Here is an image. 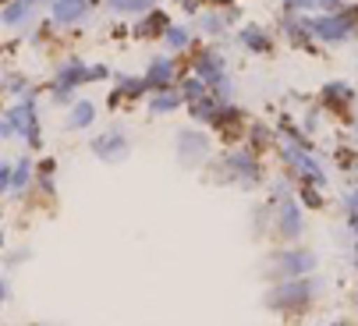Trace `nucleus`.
<instances>
[{
  "label": "nucleus",
  "mask_w": 358,
  "mask_h": 326,
  "mask_svg": "<svg viewBox=\"0 0 358 326\" xmlns=\"http://www.w3.org/2000/svg\"><path fill=\"white\" fill-rule=\"evenodd\" d=\"M309 295H313V284H287V288L277 291L270 302H273V305H301Z\"/></svg>",
  "instance_id": "4"
},
{
  "label": "nucleus",
  "mask_w": 358,
  "mask_h": 326,
  "mask_svg": "<svg viewBox=\"0 0 358 326\" xmlns=\"http://www.w3.org/2000/svg\"><path fill=\"white\" fill-rule=\"evenodd\" d=\"M277 266H280V274H287V277H301V274H309V269L316 266V259L309 252H284Z\"/></svg>",
  "instance_id": "1"
},
{
  "label": "nucleus",
  "mask_w": 358,
  "mask_h": 326,
  "mask_svg": "<svg viewBox=\"0 0 358 326\" xmlns=\"http://www.w3.org/2000/svg\"><path fill=\"white\" fill-rule=\"evenodd\" d=\"M284 216H287V220H284V231H287V234H291V231H298V209H291V206H287V213H284Z\"/></svg>",
  "instance_id": "16"
},
{
  "label": "nucleus",
  "mask_w": 358,
  "mask_h": 326,
  "mask_svg": "<svg viewBox=\"0 0 358 326\" xmlns=\"http://www.w3.org/2000/svg\"><path fill=\"white\" fill-rule=\"evenodd\" d=\"M241 43H245L248 50H266V46H270V39H266V32H263V29H255V25H248V29H241Z\"/></svg>",
  "instance_id": "7"
},
{
  "label": "nucleus",
  "mask_w": 358,
  "mask_h": 326,
  "mask_svg": "<svg viewBox=\"0 0 358 326\" xmlns=\"http://www.w3.org/2000/svg\"><path fill=\"white\" fill-rule=\"evenodd\" d=\"M344 96H351V89H348L344 82H330V85L323 89V99H344Z\"/></svg>",
  "instance_id": "13"
},
{
  "label": "nucleus",
  "mask_w": 358,
  "mask_h": 326,
  "mask_svg": "<svg viewBox=\"0 0 358 326\" xmlns=\"http://www.w3.org/2000/svg\"><path fill=\"white\" fill-rule=\"evenodd\" d=\"M178 106V96H157L152 99V111H174Z\"/></svg>",
  "instance_id": "15"
},
{
  "label": "nucleus",
  "mask_w": 358,
  "mask_h": 326,
  "mask_svg": "<svg viewBox=\"0 0 358 326\" xmlns=\"http://www.w3.org/2000/svg\"><path fill=\"white\" fill-rule=\"evenodd\" d=\"M29 181V163H22V167H18V174H15V188H22Z\"/></svg>",
  "instance_id": "17"
},
{
  "label": "nucleus",
  "mask_w": 358,
  "mask_h": 326,
  "mask_svg": "<svg viewBox=\"0 0 358 326\" xmlns=\"http://www.w3.org/2000/svg\"><path fill=\"white\" fill-rule=\"evenodd\" d=\"M287 8H313V4H320V0H284Z\"/></svg>",
  "instance_id": "18"
},
{
  "label": "nucleus",
  "mask_w": 358,
  "mask_h": 326,
  "mask_svg": "<svg viewBox=\"0 0 358 326\" xmlns=\"http://www.w3.org/2000/svg\"><path fill=\"white\" fill-rule=\"evenodd\" d=\"M220 4H224V0H220Z\"/></svg>",
  "instance_id": "21"
},
{
  "label": "nucleus",
  "mask_w": 358,
  "mask_h": 326,
  "mask_svg": "<svg viewBox=\"0 0 358 326\" xmlns=\"http://www.w3.org/2000/svg\"><path fill=\"white\" fill-rule=\"evenodd\" d=\"M309 29L323 39H344L348 36V22L344 18H334V15H323V18H313Z\"/></svg>",
  "instance_id": "2"
},
{
  "label": "nucleus",
  "mask_w": 358,
  "mask_h": 326,
  "mask_svg": "<svg viewBox=\"0 0 358 326\" xmlns=\"http://www.w3.org/2000/svg\"><path fill=\"white\" fill-rule=\"evenodd\" d=\"M99 156H103V160H117L128 146H124V139L121 135H103V139H96V146H92Z\"/></svg>",
  "instance_id": "6"
},
{
  "label": "nucleus",
  "mask_w": 358,
  "mask_h": 326,
  "mask_svg": "<svg viewBox=\"0 0 358 326\" xmlns=\"http://www.w3.org/2000/svg\"><path fill=\"white\" fill-rule=\"evenodd\" d=\"M36 132V121H32V103H18L15 111H11V118L4 121V135H11V132Z\"/></svg>",
  "instance_id": "3"
},
{
  "label": "nucleus",
  "mask_w": 358,
  "mask_h": 326,
  "mask_svg": "<svg viewBox=\"0 0 358 326\" xmlns=\"http://www.w3.org/2000/svg\"><path fill=\"white\" fill-rule=\"evenodd\" d=\"M323 8H341V0H320Z\"/></svg>",
  "instance_id": "20"
},
{
  "label": "nucleus",
  "mask_w": 358,
  "mask_h": 326,
  "mask_svg": "<svg viewBox=\"0 0 358 326\" xmlns=\"http://www.w3.org/2000/svg\"><path fill=\"white\" fill-rule=\"evenodd\" d=\"M199 92H202V85H199V82H188V85H185V96H188V99H195Z\"/></svg>",
  "instance_id": "19"
},
{
  "label": "nucleus",
  "mask_w": 358,
  "mask_h": 326,
  "mask_svg": "<svg viewBox=\"0 0 358 326\" xmlns=\"http://www.w3.org/2000/svg\"><path fill=\"white\" fill-rule=\"evenodd\" d=\"M152 4H157V0H110L114 11H145Z\"/></svg>",
  "instance_id": "11"
},
{
  "label": "nucleus",
  "mask_w": 358,
  "mask_h": 326,
  "mask_svg": "<svg viewBox=\"0 0 358 326\" xmlns=\"http://www.w3.org/2000/svg\"><path fill=\"white\" fill-rule=\"evenodd\" d=\"M171 75H174V64L171 61H157V64L149 68V82H157V85L171 82Z\"/></svg>",
  "instance_id": "9"
},
{
  "label": "nucleus",
  "mask_w": 358,
  "mask_h": 326,
  "mask_svg": "<svg viewBox=\"0 0 358 326\" xmlns=\"http://www.w3.org/2000/svg\"><path fill=\"white\" fill-rule=\"evenodd\" d=\"M92 114H96L92 103H78L75 111H71V125H75V128H85V125L92 121Z\"/></svg>",
  "instance_id": "10"
},
{
  "label": "nucleus",
  "mask_w": 358,
  "mask_h": 326,
  "mask_svg": "<svg viewBox=\"0 0 358 326\" xmlns=\"http://www.w3.org/2000/svg\"><path fill=\"white\" fill-rule=\"evenodd\" d=\"M25 11H29V0H18V4H11V8L4 11V22H8V25H18V22L25 18Z\"/></svg>",
  "instance_id": "12"
},
{
  "label": "nucleus",
  "mask_w": 358,
  "mask_h": 326,
  "mask_svg": "<svg viewBox=\"0 0 358 326\" xmlns=\"http://www.w3.org/2000/svg\"><path fill=\"white\" fill-rule=\"evenodd\" d=\"M85 15V0H57L54 4V18L57 22H78Z\"/></svg>",
  "instance_id": "5"
},
{
  "label": "nucleus",
  "mask_w": 358,
  "mask_h": 326,
  "mask_svg": "<svg viewBox=\"0 0 358 326\" xmlns=\"http://www.w3.org/2000/svg\"><path fill=\"white\" fill-rule=\"evenodd\" d=\"M167 43H171V46H185V43H188V32L174 25V29H167Z\"/></svg>",
  "instance_id": "14"
},
{
  "label": "nucleus",
  "mask_w": 358,
  "mask_h": 326,
  "mask_svg": "<svg viewBox=\"0 0 358 326\" xmlns=\"http://www.w3.org/2000/svg\"><path fill=\"white\" fill-rule=\"evenodd\" d=\"M199 75L206 78V82H217L220 78V57H217V53H206V57L199 61Z\"/></svg>",
  "instance_id": "8"
}]
</instances>
